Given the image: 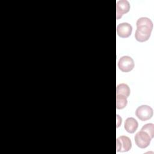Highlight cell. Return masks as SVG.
Instances as JSON below:
<instances>
[{"label":"cell","instance_id":"obj_1","mask_svg":"<svg viewBox=\"0 0 154 154\" xmlns=\"http://www.w3.org/2000/svg\"><path fill=\"white\" fill-rule=\"evenodd\" d=\"M152 31V28L148 26H138L135 32V38L139 42H144L149 39Z\"/></svg>","mask_w":154,"mask_h":154},{"label":"cell","instance_id":"obj_2","mask_svg":"<svg viewBox=\"0 0 154 154\" xmlns=\"http://www.w3.org/2000/svg\"><path fill=\"white\" fill-rule=\"evenodd\" d=\"M151 140L150 137L146 132L141 130L138 132L134 137L136 145L141 149H144L148 147L150 143Z\"/></svg>","mask_w":154,"mask_h":154},{"label":"cell","instance_id":"obj_3","mask_svg":"<svg viewBox=\"0 0 154 154\" xmlns=\"http://www.w3.org/2000/svg\"><path fill=\"white\" fill-rule=\"evenodd\" d=\"M153 109L149 105H141L135 111L136 116L141 121L149 120L153 116Z\"/></svg>","mask_w":154,"mask_h":154},{"label":"cell","instance_id":"obj_4","mask_svg":"<svg viewBox=\"0 0 154 154\" xmlns=\"http://www.w3.org/2000/svg\"><path fill=\"white\" fill-rule=\"evenodd\" d=\"M132 147V142L131 139L125 135L118 137L116 140L117 152H126L129 151Z\"/></svg>","mask_w":154,"mask_h":154},{"label":"cell","instance_id":"obj_5","mask_svg":"<svg viewBox=\"0 0 154 154\" xmlns=\"http://www.w3.org/2000/svg\"><path fill=\"white\" fill-rule=\"evenodd\" d=\"M118 67L123 72H129L134 67V60L129 56H123L118 61Z\"/></svg>","mask_w":154,"mask_h":154},{"label":"cell","instance_id":"obj_6","mask_svg":"<svg viewBox=\"0 0 154 154\" xmlns=\"http://www.w3.org/2000/svg\"><path fill=\"white\" fill-rule=\"evenodd\" d=\"M132 31V26L127 22H123L119 24L117 26V34L122 38L129 37Z\"/></svg>","mask_w":154,"mask_h":154},{"label":"cell","instance_id":"obj_7","mask_svg":"<svg viewBox=\"0 0 154 154\" xmlns=\"http://www.w3.org/2000/svg\"><path fill=\"white\" fill-rule=\"evenodd\" d=\"M130 10L129 2L126 0H120L116 5V18L119 20L123 14L127 13Z\"/></svg>","mask_w":154,"mask_h":154},{"label":"cell","instance_id":"obj_8","mask_svg":"<svg viewBox=\"0 0 154 154\" xmlns=\"http://www.w3.org/2000/svg\"><path fill=\"white\" fill-rule=\"evenodd\" d=\"M138 126V123L133 117H128L126 119L125 122V125L124 128L125 130L130 134H133L134 133Z\"/></svg>","mask_w":154,"mask_h":154},{"label":"cell","instance_id":"obj_9","mask_svg":"<svg viewBox=\"0 0 154 154\" xmlns=\"http://www.w3.org/2000/svg\"><path fill=\"white\" fill-rule=\"evenodd\" d=\"M130 88L129 86L125 84L122 83L117 85L116 87V94L121 95L128 98L130 95Z\"/></svg>","mask_w":154,"mask_h":154},{"label":"cell","instance_id":"obj_10","mask_svg":"<svg viewBox=\"0 0 154 154\" xmlns=\"http://www.w3.org/2000/svg\"><path fill=\"white\" fill-rule=\"evenodd\" d=\"M128 103L127 98L123 96L116 94V108L118 109H122L126 107Z\"/></svg>","mask_w":154,"mask_h":154},{"label":"cell","instance_id":"obj_11","mask_svg":"<svg viewBox=\"0 0 154 154\" xmlns=\"http://www.w3.org/2000/svg\"><path fill=\"white\" fill-rule=\"evenodd\" d=\"M140 25H146V26H148L149 27H150L151 28L153 29V22H152V20L148 18V17H142L139 18L137 22H136V26H140Z\"/></svg>","mask_w":154,"mask_h":154},{"label":"cell","instance_id":"obj_12","mask_svg":"<svg viewBox=\"0 0 154 154\" xmlns=\"http://www.w3.org/2000/svg\"><path fill=\"white\" fill-rule=\"evenodd\" d=\"M141 131L146 132L152 139L154 136V125L153 123H147L141 128Z\"/></svg>","mask_w":154,"mask_h":154},{"label":"cell","instance_id":"obj_13","mask_svg":"<svg viewBox=\"0 0 154 154\" xmlns=\"http://www.w3.org/2000/svg\"><path fill=\"white\" fill-rule=\"evenodd\" d=\"M122 122V117H120V116L117 114V128H119V127L121 125Z\"/></svg>","mask_w":154,"mask_h":154}]
</instances>
